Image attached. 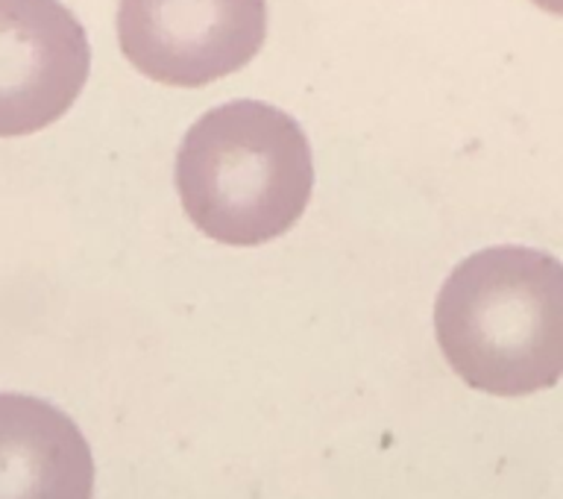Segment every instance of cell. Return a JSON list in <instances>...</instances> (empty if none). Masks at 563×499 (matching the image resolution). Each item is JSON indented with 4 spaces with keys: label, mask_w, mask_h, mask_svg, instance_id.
Here are the masks:
<instances>
[{
    "label": "cell",
    "mask_w": 563,
    "mask_h": 499,
    "mask_svg": "<svg viewBox=\"0 0 563 499\" xmlns=\"http://www.w3.org/2000/svg\"><path fill=\"white\" fill-rule=\"evenodd\" d=\"M534 3L545 12H552V15H563V0H534Z\"/></svg>",
    "instance_id": "cell-6"
},
{
    "label": "cell",
    "mask_w": 563,
    "mask_h": 499,
    "mask_svg": "<svg viewBox=\"0 0 563 499\" xmlns=\"http://www.w3.org/2000/svg\"><path fill=\"white\" fill-rule=\"evenodd\" d=\"M88 65L86 30L59 0H0V139L59 121Z\"/></svg>",
    "instance_id": "cell-4"
},
{
    "label": "cell",
    "mask_w": 563,
    "mask_h": 499,
    "mask_svg": "<svg viewBox=\"0 0 563 499\" xmlns=\"http://www.w3.org/2000/svg\"><path fill=\"white\" fill-rule=\"evenodd\" d=\"M267 33L264 0H121L118 42L144 77L197 88L235 74Z\"/></svg>",
    "instance_id": "cell-3"
},
{
    "label": "cell",
    "mask_w": 563,
    "mask_h": 499,
    "mask_svg": "<svg viewBox=\"0 0 563 499\" xmlns=\"http://www.w3.org/2000/svg\"><path fill=\"white\" fill-rule=\"evenodd\" d=\"M449 368L475 391L528 397L563 379V264L534 247H487L449 273L434 303Z\"/></svg>",
    "instance_id": "cell-1"
},
{
    "label": "cell",
    "mask_w": 563,
    "mask_h": 499,
    "mask_svg": "<svg viewBox=\"0 0 563 499\" xmlns=\"http://www.w3.org/2000/svg\"><path fill=\"white\" fill-rule=\"evenodd\" d=\"M95 456L68 414L30 394H0V499H91Z\"/></svg>",
    "instance_id": "cell-5"
},
{
    "label": "cell",
    "mask_w": 563,
    "mask_h": 499,
    "mask_svg": "<svg viewBox=\"0 0 563 499\" xmlns=\"http://www.w3.org/2000/svg\"><path fill=\"white\" fill-rule=\"evenodd\" d=\"M314 188L306 132L282 109L235 100L185 132L176 153V192L185 215L211 241L258 247L282 238Z\"/></svg>",
    "instance_id": "cell-2"
}]
</instances>
